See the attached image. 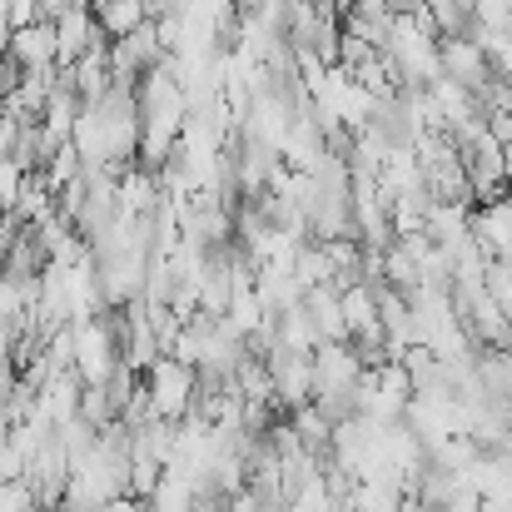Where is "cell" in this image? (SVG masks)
I'll list each match as a JSON object with an SVG mask.
<instances>
[{"label":"cell","mask_w":512,"mask_h":512,"mask_svg":"<svg viewBox=\"0 0 512 512\" xmlns=\"http://www.w3.org/2000/svg\"><path fill=\"white\" fill-rule=\"evenodd\" d=\"M145 393H150V408H155V418H165V423H179V418H189V408L199 403V368L194 363H184V358H155L150 363V383H145Z\"/></svg>","instance_id":"cell-1"},{"label":"cell","mask_w":512,"mask_h":512,"mask_svg":"<svg viewBox=\"0 0 512 512\" xmlns=\"http://www.w3.org/2000/svg\"><path fill=\"white\" fill-rule=\"evenodd\" d=\"M269 373H274V398L299 408L314 398V348H289V343H274L269 348Z\"/></svg>","instance_id":"cell-2"},{"label":"cell","mask_w":512,"mask_h":512,"mask_svg":"<svg viewBox=\"0 0 512 512\" xmlns=\"http://www.w3.org/2000/svg\"><path fill=\"white\" fill-rule=\"evenodd\" d=\"M75 368L90 383H110V373L120 368V353H115V343H110L105 329H95V324H80L75 329Z\"/></svg>","instance_id":"cell-3"},{"label":"cell","mask_w":512,"mask_h":512,"mask_svg":"<svg viewBox=\"0 0 512 512\" xmlns=\"http://www.w3.org/2000/svg\"><path fill=\"white\" fill-rule=\"evenodd\" d=\"M443 70H448V80H458L468 90H483L488 85V45H478L468 35H453L443 45Z\"/></svg>","instance_id":"cell-4"}]
</instances>
